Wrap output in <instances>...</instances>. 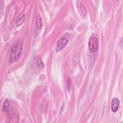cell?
<instances>
[{"label":"cell","mask_w":123,"mask_h":123,"mask_svg":"<svg viewBox=\"0 0 123 123\" xmlns=\"http://www.w3.org/2000/svg\"><path fill=\"white\" fill-rule=\"evenodd\" d=\"M23 50V43L18 41L15 43L11 49L10 55V62L17 61L21 57Z\"/></svg>","instance_id":"obj_1"},{"label":"cell","mask_w":123,"mask_h":123,"mask_svg":"<svg viewBox=\"0 0 123 123\" xmlns=\"http://www.w3.org/2000/svg\"><path fill=\"white\" fill-rule=\"evenodd\" d=\"M98 44L99 39L98 35L96 33L91 35L88 41V47L90 51L92 52H96L98 49Z\"/></svg>","instance_id":"obj_2"},{"label":"cell","mask_w":123,"mask_h":123,"mask_svg":"<svg viewBox=\"0 0 123 123\" xmlns=\"http://www.w3.org/2000/svg\"><path fill=\"white\" fill-rule=\"evenodd\" d=\"M68 42V39L67 38H66L64 36L61 37L59 40H58L56 47H55V49L57 52L60 51L61 50H62L65 46L66 45Z\"/></svg>","instance_id":"obj_3"},{"label":"cell","mask_w":123,"mask_h":123,"mask_svg":"<svg viewBox=\"0 0 123 123\" xmlns=\"http://www.w3.org/2000/svg\"><path fill=\"white\" fill-rule=\"evenodd\" d=\"M77 8L78 10V12L80 15L83 18H86L87 15V12L84 5L81 1H77Z\"/></svg>","instance_id":"obj_4"},{"label":"cell","mask_w":123,"mask_h":123,"mask_svg":"<svg viewBox=\"0 0 123 123\" xmlns=\"http://www.w3.org/2000/svg\"><path fill=\"white\" fill-rule=\"evenodd\" d=\"M120 101L117 98H114L111 101V109L113 112H115L118 109Z\"/></svg>","instance_id":"obj_5"},{"label":"cell","mask_w":123,"mask_h":123,"mask_svg":"<svg viewBox=\"0 0 123 123\" xmlns=\"http://www.w3.org/2000/svg\"><path fill=\"white\" fill-rule=\"evenodd\" d=\"M35 24L36 26L39 28L41 29L42 26V19L40 16L38 14L37 15L36 18V22Z\"/></svg>","instance_id":"obj_6"},{"label":"cell","mask_w":123,"mask_h":123,"mask_svg":"<svg viewBox=\"0 0 123 123\" xmlns=\"http://www.w3.org/2000/svg\"><path fill=\"white\" fill-rule=\"evenodd\" d=\"M24 20H25V14H23L17 20L15 24L16 26H19L21 25L22 24V23L24 22Z\"/></svg>","instance_id":"obj_7"},{"label":"cell","mask_w":123,"mask_h":123,"mask_svg":"<svg viewBox=\"0 0 123 123\" xmlns=\"http://www.w3.org/2000/svg\"><path fill=\"white\" fill-rule=\"evenodd\" d=\"M10 105V102L8 99H6L4 102L3 106V109L4 111H7Z\"/></svg>","instance_id":"obj_8"},{"label":"cell","mask_w":123,"mask_h":123,"mask_svg":"<svg viewBox=\"0 0 123 123\" xmlns=\"http://www.w3.org/2000/svg\"><path fill=\"white\" fill-rule=\"evenodd\" d=\"M37 66L40 68H43L44 67V64L42 62V61L41 59H38L37 61Z\"/></svg>","instance_id":"obj_9"}]
</instances>
